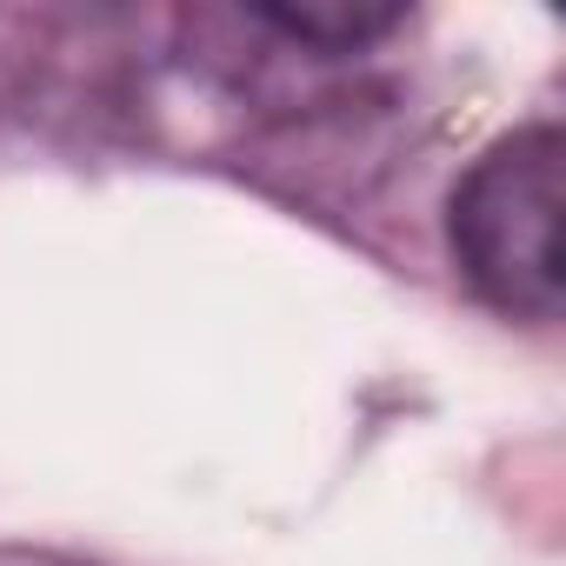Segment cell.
Instances as JSON below:
<instances>
[{
    "mask_svg": "<svg viewBox=\"0 0 566 566\" xmlns=\"http://www.w3.org/2000/svg\"><path fill=\"white\" fill-rule=\"evenodd\" d=\"M453 253L473 294L513 321H553L566 307V140L559 127H520L453 193Z\"/></svg>",
    "mask_w": 566,
    "mask_h": 566,
    "instance_id": "obj_1",
    "label": "cell"
},
{
    "mask_svg": "<svg viewBox=\"0 0 566 566\" xmlns=\"http://www.w3.org/2000/svg\"><path fill=\"white\" fill-rule=\"evenodd\" d=\"M253 14L321 54H354L407 21L400 0H253Z\"/></svg>",
    "mask_w": 566,
    "mask_h": 566,
    "instance_id": "obj_2",
    "label": "cell"
}]
</instances>
